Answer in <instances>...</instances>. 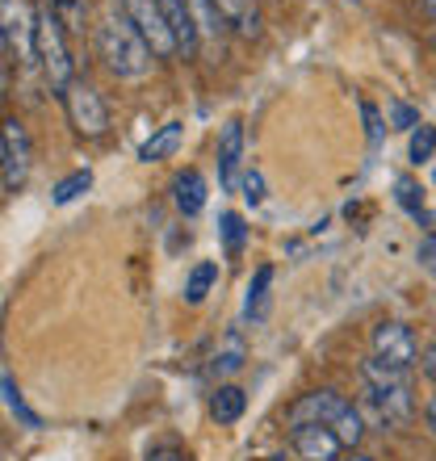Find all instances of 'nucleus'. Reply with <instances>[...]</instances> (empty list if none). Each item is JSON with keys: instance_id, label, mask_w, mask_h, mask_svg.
<instances>
[{"instance_id": "obj_1", "label": "nucleus", "mask_w": 436, "mask_h": 461, "mask_svg": "<svg viewBox=\"0 0 436 461\" xmlns=\"http://www.w3.org/2000/svg\"><path fill=\"white\" fill-rule=\"evenodd\" d=\"M97 50L118 80H143V76L151 72V59H156L151 47L143 42V34L134 30L131 17L122 9H114L105 22L97 25Z\"/></svg>"}, {"instance_id": "obj_2", "label": "nucleus", "mask_w": 436, "mask_h": 461, "mask_svg": "<svg viewBox=\"0 0 436 461\" xmlns=\"http://www.w3.org/2000/svg\"><path fill=\"white\" fill-rule=\"evenodd\" d=\"M34 59L42 68V80L50 85V93H68V85L76 80V59H72V42L63 30L59 13L50 9V0H42L34 9Z\"/></svg>"}, {"instance_id": "obj_3", "label": "nucleus", "mask_w": 436, "mask_h": 461, "mask_svg": "<svg viewBox=\"0 0 436 461\" xmlns=\"http://www.w3.org/2000/svg\"><path fill=\"white\" fill-rule=\"evenodd\" d=\"M361 377H365L369 399L377 402V411L386 415V424H407V420H412V411H415L412 386H407V374H403V369L369 357V361L361 365Z\"/></svg>"}, {"instance_id": "obj_4", "label": "nucleus", "mask_w": 436, "mask_h": 461, "mask_svg": "<svg viewBox=\"0 0 436 461\" xmlns=\"http://www.w3.org/2000/svg\"><path fill=\"white\" fill-rule=\"evenodd\" d=\"M63 105H68V122L80 139H101L109 131V110H105V97H101L97 85L88 80H72L68 93H63Z\"/></svg>"}, {"instance_id": "obj_5", "label": "nucleus", "mask_w": 436, "mask_h": 461, "mask_svg": "<svg viewBox=\"0 0 436 461\" xmlns=\"http://www.w3.org/2000/svg\"><path fill=\"white\" fill-rule=\"evenodd\" d=\"M118 9L131 17V25L143 34V42L151 47V55H156V59H168V55H177V50H181L156 0H118Z\"/></svg>"}, {"instance_id": "obj_6", "label": "nucleus", "mask_w": 436, "mask_h": 461, "mask_svg": "<svg viewBox=\"0 0 436 461\" xmlns=\"http://www.w3.org/2000/svg\"><path fill=\"white\" fill-rule=\"evenodd\" d=\"M0 38L17 55V63L34 68V9L25 0H0Z\"/></svg>"}, {"instance_id": "obj_7", "label": "nucleus", "mask_w": 436, "mask_h": 461, "mask_svg": "<svg viewBox=\"0 0 436 461\" xmlns=\"http://www.w3.org/2000/svg\"><path fill=\"white\" fill-rule=\"evenodd\" d=\"M369 344H374V357L377 361L395 365V369H412L415 357H420V344H415L412 328L407 323H399V319H382L374 331H369Z\"/></svg>"}, {"instance_id": "obj_8", "label": "nucleus", "mask_w": 436, "mask_h": 461, "mask_svg": "<svg viewBox=\"0 0 436 461\" xmlns=\"http://www.w3.org/2000/svg\"><path fill=\"white\" fill-rule=\"evenodd\" d=\"M0 139H5V164H0V172H5V189L17 194V189L30 181V164H34L30 131H25V122L9 118L5 126H0Z\"/></svg>"}, {"instance_id": "obj_9", "label": "nucleus", "mask_w": 436, "mask_h": 461, "mask_svg": "<svg viewBox=\"0 0 436 461\" xmlns=\"http://www.w3.org/2000/svg\"><path fill=\"white\" fill-rule=\"evenodd\" d=\"M349 407L352 402H344V394H336V390H311V394H303L298 402H290L286 424L290 428H311V424L332 428Z\"/></svg>"}, {"instance_id": "obj_10", "label": "nucleus", "mask_w": 436, "mask_h": 461, "mask_svg": "<svg viewBox=\"0 0 436 461\" xmlns=\"http://www.w3.org/2000/svg\"><path fill=\"white\" fill-rule=\"evenodd\" d=\"M240 159H243V122H227L218 134V181L227 194L240 189Z\"/></svg>"}, {"instance_id": "obj_11", "label": "nucleus", "mask_w": 436, "mask_h": 461, "mask_svg": "<svg viewBox=\"0 0 436 461\" xmlns=\"http://www.w3.org/2000/svg\"><path fill=\"white\" fill-rule=\"evenodd\" d=\"M340 449H344V445H340V437L332 428H319V424L294 428V453L303 461H336Z\"/></svg>"}, {"instance_id": "obj_12", "label": "nucleus", "mask_w": 436, "mask_h": 461, "mask_svg": "<svg viewBox=\"0 0 436 461\" xmlns=\"http://www.w3.org/2000/svg\"><path fill=\"white\" fill-rule=\"evenodd\" d=\"M268 306H273V265H260L248 281V294H243V315L248 323H265Z\"/></svg>"}, {"instance_id": "obj_13", "label": "nucleus", "mask_w": 436, "mask_h": 461, "mask_svg": "<svg viewBox=\"0 0 436 461\" xmlns=\"http://www.w3.org/2000/svg\"><path fill=\"white\" fill-rule=\"evenodd\" d=\"M159 13H164V22H168L172 38H177V47L189 55V50L197 47V25L194 17H189V0H156Z\"/></svg>"}, {"instance_id": "obj_14", "label": "nucleus", "mask_w": 436, "mask_h": 461, "mask_svg": "<svg viewBox=\"0 0 436 461\" xmlns=\"http://www.w3.org/2000/svg\"><path fill=\"white\" fill-rule=\"evenodd\" d=\"M172 194H177V210H181L185 219H194V214L206 210V176L197 168H185L177 176V185H172Z\"/></svg>"}, {"instance_id": "obj_15", "label": "nucleus", "mask_w": 436, "mask_h": 461, "mask_svg": "<svg viewBox=\"0 0 436 461\" xmlns=\"http://www.w3.org/2000/svg\"><path fill=\"white\" fill-rule=\"evenodd\" d=\"M181 139H185V126H181V122H164V126H159V131L151 134L143 147H139V159H143V164H159V159L177 156Z\"/></svg>"}, {"instance_id": "obj_16", "label": "nucleus", "mask_w": 436, "mask_h": 461, "mask_svg": "<svg viewBox=\"0 0 436 461\" xmlns=\"http://www.w3.org/2000/svg\"><path fill=\"white\" fill-rule=\"evenodd\" d=\"M243 407H248V394H243L240 386H218L214 394H210V420L214 424H240Z\"/></svg>"}, {"instance_id": "obj_17", "label": "nucleus", "mask_w": 436, "mask_h": 461, "mask_svg": "<svg viewBox=\"0 0 436 461\" xmlns=\"http://www.w3.org/2000/svg\"><path fill=\"white\" fill-rule=\"evenodd\" d=\"M189 17L197 25V38H206V42H223L227 34V17L218 9L214 0H189Z\"/></svg>"}, {"instance_id": "obj_18", "label": "nucleus", "mask_w": 436, "mask_h": 461, "mask_svg": "<svg viewBox=\"0 0 436 461\" xmlns=\"http://www.w3.org/2000/svg\"><path fill=\"white\" fill-rule=\"evenodd\" d=\"M243 361H248V344H243L240 331H227V340H223V348L214 352V361H210V374L214 377H231L240 374Z\"/></svg>"}, {"instance_id": "obj_19", "label": "nucleus", "mask_w": 436, "mask_h": 461, "mask_svg": "<svg viewBox=\"0 0 436 461\" xmlns=\"http://www.w3.org/2000/svg\"><path fill=\"white\" fill-rule=\"evenodd\" d=\"M227 25H235L243 38H256L260 34V13H256V0H214Z\"/></svg>"}, {"instance_id": "obj_20", "label": "nucleus", "mask_w": 436, "mask_h": 461, "mask_svg": "<svg viewBox=\"0 0 436 461\" xmlns=\"http://www.w3.org/2000/svg\"><path fill=\"white\" fill-rule=\"evenodd\" d=\"M214 281H218V265H214V260H197V265L189 268V277H185V303L202 306V303H206V294L214 290Z\"/></svg>"}, {"instance_id": "obj_21", "label": "nucleus", "mask_w": 436, "mask_h": 461, "mask_svg": "<svg viewBox=\"0 0 436 461\" xmlns=\"http://www.w3.org/2000/svg\"><path fill=\"white\" fill-rule=\"evenodd\" d=\"M218 240H223V252H227V260H240L243 240H248V222H243V214H235V210L218 214Z\"/></svg>"}, {"instance_id": "obj_22", "label": "nucleus", "mask_w": 436, "mask_h": 461, "mask_svg": "<svg viewBox=\"0 0 436 461\" xmlns=\"http://www.w3.org/2000/svg\"><path fill=\"white\" fill-rule=\"evenodd\" d=\"M407 159H412L415 168H420V164H432L436 159V126H428V122L415 126L412 139H407Z\"/></svg>"}, {"instance_id": "obj_23", "label": "nucleus", "mask_w": 436, "mask_h": 461, "mask_svg": "<svg viewBox=\"0 0 436 461\" xmlns=\"http://www.w3.org/2000/svg\"><path fill=\"white\" fill-rule=\"evenodd\" d=\"M332 432L340 437V445H344V449H357V445H361V437H365V420H361V411H357V407H349V411H344V415L336 420V424H332Z\"/></svg>"}, {"instance_id": "obj_24", "label": "nucleus", "mask_w": 436, "mask_h": 461, "mask_svg": "<svg viewBox=\"0 0 436 461\" xmlns=\"http://www.w3.org/2000/svg\"><path fill=\"white\" fill-rule=\"evenodd\" d=\"M88 185H93V172L76 168L72 176H63V181L55 185V194H50V197H55V206H68V202H76L80 194H88Z\"/></svg>"}, {"instance_id": "obj_25", "label": "nucleus", "mask_w": 436, "mask_h": 461, "mask_svg": "<svg viewBox=\"0 0 436 461\" xmlns=\"http://www.w3.org/2000/svg\"><path fill=\"white\" fill-rule=\"evenodd\" d=\"M0 394H5V402H9V411L22 420L25 428H42V420H38L30 407H25V399H22V390L13 386V377L9 374H0Z\"/></svg>"}, {"instance_id": "obj_26", "label": "nucleus", "mask_w": 436, "mask_h": 461, "mask_svg": "<svg viewBox=\"0 0 436 461\" xmlns=\"http://www.w3.org/2000/svg\"><path fill=\"white\" fill-rule=\"evenodd\" d=\"M50 9L59 13V22L68 34H80L85 30V13H88V0H50Z\"/></svg>"}, {"instance_id": "obj_27", "label": "nucleus", "mask_w": 436, "mask_h": 461, "mask_svg": "<svg viewBox=\"0 0 436 461\" xmlns=\"http://www.w3.org/2000/svg\"><path fill=\"white\" fill-rule=\"evenodd\" d=\"M395 197H399V206L407 210V214L424 219V189H420L412 176H399V181H395Z\"/></svg>"}, {"instance_id": "obj_28", "label": "nucleus", "mask_w": 436, "mask_h": 461, "mask_svg": "<svg viewBox=\"0 0 436 461\" xmlns=\"http://www.w3.org/2000/svg\"><path fill=\"white\" fill-rule=\"evenodd\" d=\"M386 126H390V131H415V126H420V113H415L407 101L390 97L386 101Z\"/></svg>"}, {"instance_id": "obj_29", "label": "nucleus", "mask_w": 436, "mask_h": 461, "mask_svg": "<svg viewBox=\"0 0 436 461\" xmlns=\"http://www.w3.org/2000/svg\"><path fill=\"white\" fill-rule=\"evenodd\" d=\"M240 194H243V202H248V206H260V202H265V176H260L256 168H248L240 176Z\"/></svg>"}, {"instance_id": "obj_30", "label": "nucleus", "mask_w": 436, "mask_h": 461, "mask_svg": "<svg viewBox=\"0 0 436 461\" xmlns=\"http://www.w3.org/2000/svg\"><path fill=\"white\" fill-rule=\"evenodd\" d=\"M361 113H365V134H369V143H382V118H377V105L374 101H361Z\"/></svg>"}, {"instance_id": "obj_31", "label": "nucleus", "mask_w": 436, "mask_h": 461, "mask_svg": "<svg viewBox=\"0 0 436 461\" xmlns=\"http://www.w3.org/2000/svg\"><path fill=\"white\" fill-rule=\"evenodd\" d=\"M420 369H424V374L436 382V340L424 344V352H420Z\"/></svg>"}, {"instance_id": "obj_32", "label": "nucleus", "mask_w": 436, "mask_h": 461, "mask_svg": "<svg viewBox=\"0 0 436 461\" xmlns=\"http://www.w3.org/2000/svg\"><path fill=\"white\" fill-rule=\"evenodd\" d=\"M420 260H424V265H436V230L428 235L424 243H420Z\"/></svg>"}, {"instance_id": "obj_33", "label": "nucleus", "mask_w": 436, "mask_h": 461, "mask_svg": "<svg viewBox=\"0 0 436 461\" xmlns=\"http://www.w3.org/2000/svg\"><path fill=\"white\" fill-rule=\"evenodd\" d=\"M151 461H189L181 449H156L151 453Z\"/></svg>"}, {"instance_id": "obj_34", "label": "nucleus", "mask_w": 436, "mask_h": 461, "mask_svg": "<svg viewBox=\"0 0 436 461\" xmlns=\"http://www.w3.org/2000/svg\"><path fill=\"white\" fill-rule=\"evenodd\" d=\"M424 13L428 17H436V0H424Z\"/></svg>"}, {"instance_id": "obj_35", "label": "nucleus", "mask_w": 436, "mask_h": 461, "mask_svg": "<svg viewBox=\"0 0 436 461\" xmlns=\"http://www.w3.org/2000/svg\"><path fill=\"white\" fill-rule=\"evenodd\" d=\"M428 420H432V428H436V399L428 402Z\"/></svg>"}, {"instance_id": "obj_36", "label": "nucleus", "mask_w": 436, "mask_h": 461, "mask_svg": "<svg viewBox=\"0 0 436 461\" xmlns=\"http://www.w3.org/2000/svg\"><path fill=\"white\" fill-rule=\"evenodd\" d=\"M349 461H374V457H365V453H352V457Z\"/></svg>"}, {"instance_id": "obj_37", "label": "nucleus", "mask_w": 436, "mask_h": 461, "mask_svg": "<svg viewBox=\"0 0 436 461\" xmlns=\"http://www.w3.org/2000/svg\"><path fill=\"white\" fill-rule=\"evenodd\" d=\"M0 105H5V76H0Z\"/></svg>"}, {"instance_id": "obj_38", "label": "nucleus", "mask_w": 436, "mask_h": 461, "mask_svg": "<svg viewBox=\"0 0 436 461\" xmlns=\"http://www.w3.org/2000/svg\"><path fill=\"white\" fill-rule=\"evenodd\" d=\"M428 47H432V50H436V30H432V38H428Z\"/></svg>"}, {"instance_id": "obj_39", "label": "nucleus", "mask_w": 436, "mask_h": 461, "mask_svg": "<svg viewBox=\"0 0 436 461\" xmlns=\"http://www.w3.org/2000/svg\"><path fill=\"white\" fill-rule=\"evenodd\" d=\"M0 164H5V139H0Z\"/></svg>"}, {"instance_id": "obj_40", "label": "nucleus", "mask_w": 436, "mask_h": 461, "mask_svg": "<svg viewBox=\"0 0 436 461\" xmlns=\"http://www.w3.org/2000/svg\"><path fill=\"white\" fill-rule=\"evenodd\" d=\"M0 55H5V38H0Z\"/></svg>"}, {"instance_id": "obj_41", "label": "nucleus", "mask_w": 436, "mask_h": 461, "mask_svg": "<svg viewBox=\"0 0 436 461\" xmlns=\"http://www.w3.org/2000/svg\"><path fill=\"white\" fill-rule=\"evenodd\" d=\"M268 461H286V457H268Z\"/></svg>"}, {"instance_id": "obj_42", "label": "nucleus", "mask_w": 436, "mask_h": 461, "mask_svg": "<svg viewBox=\"0 0 436 461\" xmlns=\"http://www.w3.org/2000/svg\"><path fill=\"white\" fill-rule=\"evenodd\" d=\"M432 164H436V159H432Z\"/></svg>"}]
</instances>
